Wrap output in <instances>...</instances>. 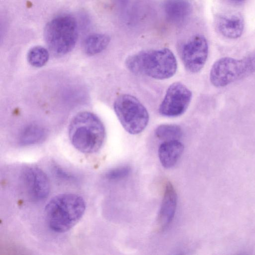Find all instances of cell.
Segmentation results:
<instances>
[{"instance_id": "cell-1", "label": "cell", "mask_w": 255, "mask_h": 255, "mask_svg": "<svg viewBox=\"0 0 255 255\" xmlns=\"http://www.w3.org/2000/svg\"><path fill=\"white\" fill-rule=\"evenodd\" d=\"M125 64L127 68L134 74L146 75L157 80L172 77L177 69L176 57L167 48L139 51L129 56Z\"/></svg>"}, {"instance_id": "cell-2", "label": "cell", "mask_w": 255, "mask_h": 255, "mask_svg": "<svg viewBox=\"0 0 255 255\" xmlns=\"http://www.w3.org/2000/svg\"><path fill=\"white\" fill-rule=\"evenodd\" d=\"M86 208L82 197L74 193L57 195L49 201L45 216L49 228L62 233L69 231L81 219Z\"/></svg>"}, {"instance_id": "cell-3", "label": "cell", "mask_w": 255, "mask_h": 255, "mask_svg": "<svg viewBox=\"0 0 255 255\" xmlns=\"http://www.w3.org/2000/svg\"><path fill=\"white\" fill-rule=\"evenodd\" d=\"M69 136L71 143L78 150L84 153H93L103 146L106 131L103 123L96 115L82 112L71 121Z\"/></svg>"}, {"instance_id": "cell-4", "label": "cell", "mask_w": 255, "mask_h": 255, "mask_svg": "<svg viewBox=\"0 0 255 255\" xmlns=\"http://www.w3.org/2000/svg\"><path fill=\"white\" fill-rule=\"evenodd\" d=\"M44 35L49 49L54 54H67L74 48L78 39L76 19L69 14L57 16L46 24Z\"/></svg>"}, {"instance_id": "cell-5", "label": "cell", "mask_w": 255, "mask_h": 255, "mask_svg": "<svg viewBox=\"0 0 255 255\" xmlns=\"http://www.w3.org/2000/svg\"><path fill=\"white\" fill-rule=\"evenodd\" d=\"M255 72V53L241 59L225 57L217 60L212 65L210 80L216 87L227 86Z\"/></svg>"}, {"instance_id": "cell-6", "label": "cell", "mask_w": 255, "mask_h": 255, "mask_svg": "<svg viewBox=\"0 0 255 255\" xmlns=\"http://www.w3.org/2000/svg\"><path fill=\"white\" fill-rule=\"evenodd\" d=\"M114 109L123 128L128 133L137 134L147 127L149 116L144 105L134 96L122 94L115 100Z\"/></svg>"}, {"instance_id": "cell-7", "label": "cell", "mask_w": 255, "mask_h": 255, "mask_svg": "<svg viewBox=\"0 0 255 255\" xmlns=\"http://www.w3.org/2000/svg\"><path fill=\"white\" fill-rule=\"evenodd\" d=\"M192 93L184 84L179 82L171 84L167 89L158 111L166 117H176L183 114L192 100Z\"/></svg>"}, {"instance_id": "cell-8", "label": "cell", "mask_w": 255, "mask_h": 255, "mask_svg": "<svg viewBox=\"0 0 255 255\" xmlns=\"http://www.w3.org/2000/svg\"><path fill=\"white\" fill-rule=\"evenodd\" d=\"M206 38L195 35L184 42L180 47V55L186 69L192 73L199 72L204 66L208 55Z\"/></svg>"}, {"instance_id": "cell-9", "label": "cell", "mask_w": 255, "mask_h": 255, "mask_svg": "<svg viewBox=\"0 0 255 255\" xmlns=\"http://www.w3.org/2000/svg\"><path fill=\"white\" fill-rule=\"evenodd\" d=\"M20 178L29 199L38 202L47 197L50 190V182L46 173L40 168L25 167L22 171Z\"/></svg>"}, {"instance_id": "cell-10", "label": "cell", "mask_w": 255, "mask_h": 255, "mask_svg": "<svg viewBox=\"0 0 255 255\" xmlns=\"http://www.w3.org/2000/svg\"><path fill=\"white\" fill-rule=\"evenodd\" d=\"M177 194L172 184L167 182L165 186L161 207L158 215L159 230H165L172 222L176 209Z\"/></svg>"}, {"instance_id": "cell-11", "label": "cell", "mask_w": 255, "mask_h": 255, "mask_svg": "<svg viewBox=\"0 0 255 255\" xmlns=\"http://www.w3.org/2000/svg\"><path fill=\"white\" fill-rule=\"evenodd\" d=\"M216 26L219 32L229 39L241 36L244 28V20L238 13H229L220 15L217 19Z\"/></svg>"}, {"instance_id": "cell-12", "label": "cell", "mask_w": 255, "mask_h": 255, "mask_svg": "<svg viewBox=\"0 0 255 255\" xmlns=\"http://www.w3.org/2000/svg\"><path fill=\"white\" fill-rule=\"evenodd\" d=\"M163 8L167 19L174 24L183 22L192 10V5L188 0H166Z\"/></svg>"}, {"instance_id": "cell-13", "label": "cell", "mask_w": 255, "mask_h": 255, "mask_svg": "<svg viewBox=\"0 0 255 255\" xmlns=\"http://www.w3.org/2000/svg\"><path fill=\"white\" fill-rule=\"evenodd\" d=\"M184 150V145L179 140L165 141L158 148V157L165 168L174 166Z\"/></svg>"}, {"instance_id": "cell-14", "label": "cell", "mask_w": 255, "mask_h": 255, "mask_svg": "<svg viewBox=\"0 0 255 255\" xmlns=\"http://www.w3.org/2000/svg\"><path fill=\"white\" fill-rule=\"evenodd\" d=\"M47 132L42 126L31 124L24 128L18 136V143L23 146L30 145L43 142L46 138Z\"/></svg>"}, {"instance_id": "cell-15", "label": "cell", "mask_w": 255, "mask_h": 255, "mask_svg": "<svg viewBox=\"0 0 255 255\" xmlns=\"http://www.w3.org/2000/svg\"><path fill=\"white\" fill-rule=\"evenodd\" d=\"M110 37L105 34L94 33L89 35L83 42V49L89 55H94L103 51L109 45Z\"/></svg>"}, {"instance_id": "cell-16", "label": "cell", "mask_w": 255, "mask_h": 255, "mask_svg": "<svg viewBox=\"0 0 255 255\" xmlns=\"http://www.w3.org/2000/svg\"><path fill=\"white\" fill-rule=\"evenodd\" d=\"M156 137L165 141L178 140L182 136V129L175 124H162L158 126L155 130Z\"/></svg>"}, {"instance_id": "cell-17", "label": "cell", "mask_w": 255, "mask_h": 255, "mask_svg": "<svg viewBox=\"0 0 255 255\" xmlns=\"http://www.w3.org/2000/svg\"><path fill=\"white\" fill-rule=\"evenodd\" d=\"M49 55L47 50L40 46L31 48L27 53V60L32 66L40 67L48 62Z\"/></svg>"}, {"instance_id": "cell-18", "label": "cell", "mask_w": 255, "mask_h": 255, "mask_svg": "<svg viewBox=\"0 0 255 255\" xmlns=\"http://www.w3.org/2000/svg\"><path fill=\"white\" fill-rule=\"evenodd\" d=\"M131 169L129 166H124L117 167L108 171L105 174V178L110 180H118L128 176Z\"/></svg>"}, {"instance_id": "cell-19", "label": "cell", "mask_w": 255, "mask_h": 255, "mask_svg": "<svg viewBox=\"0 0 255 255\" xmlns=\"http://www.w3.org/2000/svg\"><path fill=\"white\" fill-rule=\"evenodd\" d=\"M55 169L57 175H59L63 178L66 179L68 180L74 179L73 176L69 174L68 173H67L66 172L63 171V170L61 169L60 167L56 166V167H55Z\"/></svg>"}, {"instance_id": "cell-20", "label": "cell", "mask_w": 255, "mask_h": 255, "mask_svg": "<svg viewBox=\"0 0 255 255\" xmlns=\"http://www.w3.org/2000/svg\"><path fill=\"white\" fill-rule=\"evenodd\" d=\"M231 2L235 3H242L244 0H229Z\"/></svg>"}]
</instances>
